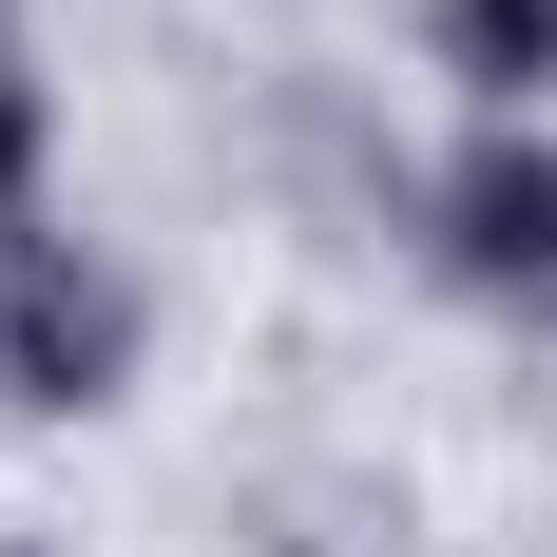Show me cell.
Listing matches in <instances>:
<instances>
[{"label":"cell","instance_id":"2","mask_svg":"<svg viewBox=\"0 0 557 557\" xmlns=\"http://www.w3.org/2000/svg\"><path fill=\"white\" fill-rule=\"evenodd\" d=\"M115 346H135L115 270H77V250H20V270H0V385H20V404H97Z\"/></svg>","mask_w":557,"mask_h":557},{"label":"cell","instance_id":"3","mask_svg":"<svg viewBox=\"0 0 557 557\" xmlns=\"http://www.w3.org/2000/svg\"><path fill=\"white\" fill-rule=\"evenodd\" d=\"M443 58H461L500 115H539V97H557V0H443Z\"/></svg>","mask_w":557,"mask_h":557},{"label":"cell","instance_id":"4","mask_svg":"<svg viewBox=\"0 0 557 557\" xmlns=\"http://www.w3.org/2000/svg\"><path fill=\"white\" fill-rule=\"evenodd\" d=\"M20 193H39V77H20V39H0V231H20Z\"/></svg>","mask_w":557,"mask_h":557},{"label":"cell","instance_id":"1","mask_svg":"<svg viewBox=\"0 0 557 557\" xmlns=\"http://www.w3.org/2000/svg\"><path fill=\"white\" fill-rule=\"evenodd\" d=\"M443 270H461V288H539V308H557V135L500 115V135L443 173Z\"/></svg>","mask_w":557,"mask_h":557}]
</instances>
